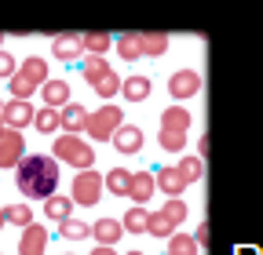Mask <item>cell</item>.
<instances>
[{
    "label": "cell",
    "instance_id": "1",
    "mask_svg": "<svg viewBox=\"0 0 263 255\" xmlns=\"http://www.w3.org/2000/svg\"><path fill=\"white\" fill-rule=\"evenodd\" d=\"M15 182L22 189V197L29 201H48L59 186V164H55V153L44 157V153H33V157H22L18 168H15Z\"/></svg>",
    "mask_w": 263,
    "mask_h": 255
},
{
    "label": "cell",
    "instance_id": "2",
    "mask_svg": "<svg viewBox=\"0 0 263 255\" xmlns=\"http://www.w3.org/2000/svg\"><path fill=\"white\" fill-rule=\"evenodd\" d=\"M124 124V110L121 106H114V102H106V106H99L95 113H88V124H84V135L91 139V142H110L114 139V132Z\"/></svg>",
    "mask_w": 263,
    "mask_h": 255
},
{
    "label": "cell",
    "instance_id": "3",
    "mask_svg": "<svg viewBox=\"0 0 263 255\" xmlns=\"http://www.w3.org/2000/svg\"><path fill=\"white\" fill-rule=\"evenodd\" d=\"M51 153L59 157V161H66L70 168H77V172H84V168H91V164H95L91 142H84V139H81V135H73V132L59 135V139H55V146H51Z\"/></svg>",
    "mask_w": 263,
    "mask_h": 255
},
{
    "label": "cell",
    "instance_id": "4",
    "mask_svg": "<svg viewBox=\"0 0 263 255\" xmlns=\"http://www.w3.org/2000/svg\"><path fill=\"white\" fill-rule=\"evenodd\" d=\"M103 186H106V179L99 175V172H91V168L77 172V179H73V204H81V208H95L99 197H103Z\"/></svg>",
    "mask_w": 263,
    "mask_h": 255
},
{
    "label": "cell",
    "instance_id": "5",
    "mask_svg": "<svg viewBox=\"0 0 263 255\" xmlns=\"http://www.w3.org/2000/svg\"><path fill=\"white\" fill-rule=\"evenodd\" d=\"M26 157V139L18 128H8L4 135H0V168H18V161Z\"/></svg>",
    "mask_w": 263,
    "mask_h": 255
},
{
    "label": "cell",
    "instance_id": "6",
    "mask_svg": "<svg viewBox=\"0 0 263 255\" xmlns=\"http://www.w3.org/2000/svg\"><path fill=\"white\" fill-rule=\"evenodd\" d=\"M201 91V73L197 70H176L172 80H168V95L172 99H194Z\"/></svg>",
    "mask_w": 263,
    "mask_h": 255
},
{
    "label": "cell",
    "instance_id": "7",
    "mask_svg": "<svg viewBox=\"0 0 263 255\" xmlns=\"http://www.w3.org/2000/svg\"><path fill=\"white\" fill-rule=\"evenodd\" d=\"M51 55L62 58V62L84 58V37H77V33H59V37L51 40Z\"/></svg>",
    "mask_w": 263,
    "mask_h": 255
},
{
    "label": "cell",
    "instance_id": "8",
    "mask_svg": "<svg viewBox=\"0 0 263 255\" xmlns=\"http://www.w3.org/2000/svg\"><path fill=\"white\" fill-rule=\"evenodd\" d=\"M110 142L117 146V153L132 157V153H139V150H143V128H136V124H121L117 132H114Z\"/></svg>",
    "mask_w": 263,
    "mask_h": 255
},
{
    "label": "cell",
    "instance_id": "9",
    "mask_svg": "<svg viewBox=\"0 0 263 255\" xmlns=\"http://www.w3.org/2000/svg\"><path fill=\"white\" fill-rule=\"evenodd\" d=\"M44 248H48V230L41 222H29L18 241V255H44Z\"/></svg>",
    "mask_w": 263,
    "mask_h": 255
},
{
    "label": "cell",
    "instance_id": "10",
    "mask_svg": "<svg viewBox=\"0 0 263 255\" xmlns=\"http://www.w3.org/2000/svg\"><path fill=\"white\" fill-rule=\"evenodd\" d=\"M154 189H157V179L150 172H132V189H128L132 204H146L154 197Z\"/></svg>",
    "mask_w": 263,
    "mask_h": 255
},
{
    "label": "cell",
    "instance_id": "11",
    "mask_svg": "<svg viewBox=\"0 0 263 255\" xmlns=\"http://www.w3.org/2000/svg\"><path fill=\"white\" fill-rule=\"evenodd\" d=\"M33 110L29 106V99H11L8 106H4V124L8 128H26V124H33Z\"/></svg>",
    "mask_w": 263,
    "mask_h": 255
},
{
    "label": "cell",
    "instance_id": "12",
    "mask_svg": "<svg viewBox=\"0 0 263 255\" xmlns=\"http://www.w3.org/2000/svg\"><path fill=\"white\" fill-rule=\"evenodd\" d=\"M41 91H44V106H55V110H62L66 102H73V95H70V84H66V80H44V84H41Z\"/></svg>",
    "mask_w": 263,
    "mask_h": 255
},
{
    "label": "cell",
    "instance_id": "13",
    "mask_svg": "<svg viewBox=\"0 0 263 255\" xmlns=\"http://www.w3.org/2000/svg\"><path fill=\"white\" fill-rule=\"evenodd\" d=\"M59 117H62V128H66V132H73V135H81L84 124H88V110H84L81 102H66V106L59 110Z\"/></svg>",
    "mask_w": 263,
    "mask_h": 255
},
{
    "label": "cell",
    "instance_id": "14",
    "mask_svg": "<svg viewBox=\"0 0 263 255\" xmlns=\"http://www.w3.org/2000/svg\"><path fill=\"white\" fill-rule=\"evenodd\" d=\"M121 233H124V226H121L117 219H110V215H103V219H99L95 226H91V237H95L99 244H117Z\"/></svg>",
    "mask_w": 263,
    "mask_h": 255
},
{
    "label": "cell",
    "instance_id": "15",
    "mask_svg": "<svg viewBox=\"0 0 263 255\" xmlns=\"http://www.w3.org/2000/svg\"><path fill=\"white\" fill-rule=\"evenodd\" d=\"M114 48L124 62H136L143 55V33H121V37H114Z\"/></svg>",
    "mask_w": 263,
    "mask_h": 255
},
{
    "label": "cell",
    "instance_id": "16",
    "mask_svg": "<svg viewBox=\"0 0 263 255\" xmlns=\"http://www.w3.org/2000/svg\"><path fill=\"white\" fill-rule=\"evenodd\" d=\"M121 226H124V233H146V226H150V211H146L143 204H132V208L124 211V219H121Z\"/></svg>",
    "mask_w": 263,
    "mask_h": 255
},
{
    "label": "cell",
    "instance_id": "17",
    "mask_svg": "<svg viewBox=\"0 0 263 255\" xmlns=\"http://www.w3.org/2000/svg\"><path fill=\"white\" fill-rule=\"evenodd\" d=\"M154 179H157V186H161V194H168V197H179L183 189H186V179H183L176 168H161Z\"/></svg>",
    "mask_w": 263,
    "mask_h": 255
},
{
    "label": "cell",
    "instance_id": "18",
    "mask_svg": "<svg viewBox=\"0 0 263 255\" xmlns=\"http://www.w3.org/2000/svg\"><path fill=\"white\" fill-rule=\"evenodd\" d=\"M121 95H124V99L128 102H143L146 99V95H150V80L146 77H128V80H121Z\"/></svg>",
    "mask_w": 263,
    "mask_h": 255
},
{
    "label": "cell",
    "instance_id": "19",
    "mask_svg": "<svg viewBox=\"0 0 263 255\" xmlns=\"http://www.w3.org/2000/svg\"><path fill=\"white\" fill-rule=\"evenodd\" d=\"M91 88H95V95H99V99H114V95L121 91V77H117V70L99 73V77L91 80Z\"/></svg>",
    "mask_w": 263,
    "mask_h": 255
},
{
    "label": "cell",
    "instance_id": "20",
    "mask_svg": "<svg viewBox=\"0 0 263 255\" xmlns=\"http://www.w3.org/2000/svg\"><path fill=\"white\" fill-rule=\"evenodd\" d=\"M176 226H179V222H176L168 211H150V226H146V233H154V237H172Z\"/></svg>",
    "mask_w": 263,
    "mask_h": 255
},
{
    "label": "cell",
    "instance_id": "21",
    "mask_svg": "<svg viewBox=\"0 0 263 255\" xmlns=\"http://www.w3.org/2000/svg\"><path fill=\"white\" fill-rule=\"evenodd\" d=\"M70 211H73V197H48L44 201V215L51 219V222H62V219H70Z\"/></svg>",
    "mask_w": 263,
    "mask_h": 255
},
{
    "label": "cell",
    "instance_id": "22",
    "mask_svg": "<svg viewBox=\"0 0 263 255\" xmlns=\"http://www.w3.org/2000/svg\"><path fill=\"white\" fill-rule=\"evenodd\" d=\"M33 124H37L41 135H51V132H59V128H62V117H59L55 106H44L41 113H33Z\"/></svg>",
    "mask_w": 263,
    "mask_h": 255
},
{
    "label": "cell",
    "instance_id": "23",
    "mask_svg": "<svg viewBox=\"0 0 263 255\" xmlns=\"http://www.w3.org/2000/svg\"><path fill=\"white\" fill-rule=\"evenodd\" d=\"M201 251V244H197V237H190V233H172L168 237V255H197Z\"/></svg>",
    "mask_w": 263,
    "mask_h": 255
},
{
    "label": "cell",
    "instance_id": "24",
    "mask_svg": "<svg viewBox=\"0 0 263 255\" xmlns=\"http://www.w3.org/2000/svg\"><path fill=\"white\" fill-rule=\"evenodd\" d=\"M88 233H91V226H88V222H81V219H73V215L59 222V237H62V241H84Z\"/></svg>",
    "mask_w": 263,
    "mask_h": 255
},
{
    "label": "cell",
    "instance_id": "25",
    "mask_svg": "<svg viewBox=\"0 0 263 255\" xmlns=\"http://www.w3.org/2000/svg\"><path fill=\"white\" fill-rule=\"evenodd\" d=\"M194 124V117H190V110H183V106H168L161 113V128H179V132H186V128Z\"/></svg>",
    "mask_w": 263,
    "mask_h": 255
},
{
    "label": "cell",
    "instance_id": "26",
    "mask_svg": "<svg viewBox=\"0 0 263 255\" xmlns=\"http://www.w3.org/2000/svg\"><path fill=\"white\" fill-rule=\"evenodd\" d=\"M157 142H161V150H168V153H183L186 132H179V128H161V132H157Z\"/></svg>",
    "mask_w": 263,
    "mask_h": 255
},
{
    "label": "cell",
    "instance_id": "27",
    "mask_svg": "<svg viewBox=\"0 0 263 255\" xmlns=\"http://www.w3.org/2000/svg\"><path fill=\"white\" fill-rule=\"evenodd\" d=\"M18 70H22V73H26V77H29L33 84H37V88H41V84L48 80V62H44L41 55H29V58L22 62V66H18Z\"/></svg>",
    "mask_w": 263,
    "mask_h": 255
},
{
    "label": "cell",
    "instance_id": "28",
    "mask_svg": "<svg viewBox=\"0 0 263 255\" xmlns=\"http://www.w3.org/2000/svg\"><path fill=\"white\" fill-rule=\"evenodd\" d=\"M8 88H11V95L15 99H33V91H37V84H33L22 70H15L11 77H8Z\"/></svg>",
    "mask_w": 263,
    "mask_h": 255
},
{
    "label": "cell",
    "instance_id": "29",
    "mask_svg": "<svg viewBox=\"0 0 263 255\" xmlns=\"http://www.w3.org/2000/svg\"><path fill=\"white\" fill-rule=\"evenodd\" d=\"M106 70H110L106 55H91V51H88V55H84V62H81V73H84V80H88V84H91L99 73H106Z\"/></svg>",
    "mask_w": 263,
    "mask_h": 255
},
{
    "label": "cell",
    "instance_id": "30",
    "mask_svg": "<svg viewBox=\"0 0 263 255\" xmlns=\"http://www.w3.org/2000/svg\"><path fill=\"white\" fill-rule=\"evenodd\" d=\"M106 189H110V194H117V197H128V189H132V172L114 168V172L106 175Z\"/></svg>",
    "mask_w": 263,
    "mask_h": 255
},
{
    "label": "cell",
    "instance_id": "31",
    "mask_svg": "<svg viewBox=\"0 0 263 255\" xmlns=\"http://www.w3.org/2000/svg\"><path fill=\"white\" fill-rule=\"evenodd\" d=\"M176 172L186 179V186H194L197 179H201L205 164H201V157H179V168H176Z\"/></svg>",
    "mask_w": 263,
    "mask_h": 255
},
{
    "label": "cell",
    "instance_id": "32",
    "mask_svg": "<svg viewBox=\"0 0 263 255\" xmlns=\"http://www.w3.org/2000/svg\"><path fill=\"white\" fill-rule=\"evenodd\" d=\"M164 51H168V33H143V55L161 58Z\"/></svg>",
    "mask_w": 263,
    "mask_h": 255
},
{
    "label": "cell",
    "instance_id": "33",
    "mask_svg": "<svg viewBox=\"0 0 263 255\" xmlns=\"http://www.w3.org/2000/svg\"><path fill=\"white\" fill-rule=\"evenodd\" d=\"M4 219L11 222V226L26 230L29 222H33V211H29V204H8V208H4Z\"/></svg>",
    "mask_w": 263,
    "mask_h": 255
},
{
    "label": "cell",
    "instance_id": "34",
    "mask_svg": "<svg viewBox=\"0 0 263 255\" xmlns=\"http://www.w3.org/2000/svg\"><path fill=\"white\" fill-rule=\"evenodd\" d=\"M114 48V37L110 33H84V51H91V55H106Z\"/></svg>",
    "mask_w": 263,
    "mask_h": 255
},
{
    "label": "cell",
    "instance_id": "35",
    "mask_svg": "<svg viewBox=\"0 0 263 255\" xmlns=\"http://www.w3.org/2000/svg\"><path fill=\"white\" fill-rule=\"evenodd\" d=\"M161 211H168V215H172L176 222H183V219H186V204H183L179 197H172V201H168V204H164Z\"/></svg>",
    "mask_w": 263,
    "mask_h": 255
},
{
    "label": "cell",
    "instance_id": "36",
    "mask_svg": "<svg viewBox=\"0 0 263 255\" xmlns=\"http://www.w3.org/2000/svg\"><path fill=\"white\" fill-rule=\"evenodd\" d=\"M11 73H15V58H11L8 51H0V77H4V80H8Z\"/></svg>",
    "mask_w": 263,
    "mask_h": 255
},
{
    "label": "cell",
    "instance_id": "37",
    "mask_svg": "<svg viewBox=\"0 0 263 255\" xmlns=\"http://www.w3.org/2000/svg\"><path fill=\"white\" fill-rule=\"evenodd\" d=\"M91 255H117V251H114V244H95Z\"/></svg>",
    "mask_w": 263,
    "mask_h": 255
},
{
    "label": "cell",
    "instance_id": "38",
    "mask_svg": "<svg viewBox=\"0 0 263 255\" xmlns=\"http://www.w3.org/2000/svg\"><path fill=\"white\" fill-rule=\"evenodd\" d=\"M4 132H8V124H4V117H0V135H4Z\"/></svg>",
    "mask_w": 263,
    "mask_h": 255
},
{
    "label": "cell",
    "instance_id": "39",
    "mask_svg": "<svg viewBox=\"0 0 263 255\" xmlns=\"http://www.w3.org/2000/svg\"><path fill=\"white\" fill-rule=\"evenodd\" d=\"M4 222H8V219H4V208H0V230H4Z\"/></svg>",
    "mask_w": 263,
    "mask_h": 255
},
{
    "label": "cell",
    "instance_id": "40",
    "mask_svg": "<svg viewBox=\"0 0 263 255\" xmlns=\"http://www.w3.org/2000/svg\"><path fill=\"white\" fill-rule=\"evenodd\" d=\"M4 106H8V102H4V99H0V117H4Z\"/></svg>",
    "mask_w": 263,
    "mask_h": 255
},
{
    "label": "cell",
    "instance_id": "41",
    "mask_svg": "<svg viewBox=\"0 0 263 255\" xmlns=\"http://www.w3.org/2000/svg\"><path fill=\"white\" fill-rule=\"evenodd\" d=\"M4 40H8V37H4V33H0V44H4Z\"/></svg>",
    "mask_w": 263,
    "mask_h": 255
},
{
    "label": "cell",
    "instance_id": "42",
    "mask_svg": "<svg viewBox=\"0 0 263 255\" xmlns=\"http://www.w3.org/2000/svg\"><path fill=\"white\" fill-rule=\"evenodd\" d=\"M128 255H143V251H128Z\"/></svg>",
    "mask_w": 263,
    "mask_h": 255
}]
</instances>
